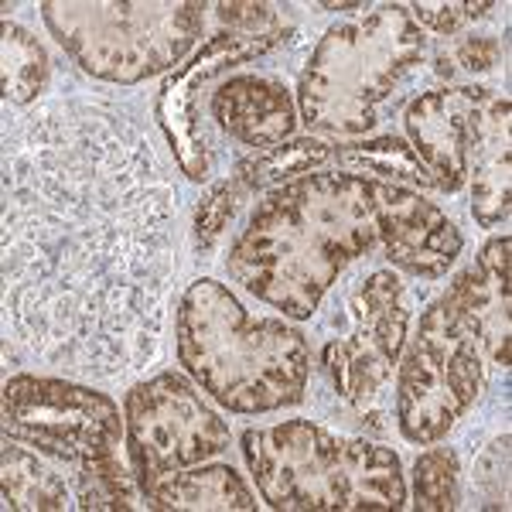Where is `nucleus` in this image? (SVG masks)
<instances>
[{"mask_svg": "<svg viewBox=\"0 0 512 512\" xmlns=\"http://www.w3.org/2000/svg\"><path fill=\"white\" fill-rule=\"evenodd\" d=\"M263 502L274 509H403L407 482L400 458L369 441L335 437L311 420H284L277 427H250L243 434Z\"/></svg>", "mask_w": 512, "mask_h": 512, "instance_id": "obj_4", "label": "nucleus"}, {"mask_svg": "<svg viewBox=\"0 0 512 512\" xmlns=\"http://www.w3.org/2000/svg\"><path fill=\"white\" fill-rule=\"evenodd\" d=\"M219 21L239 35H274L277 14L270 4H216Z\"/></svg>", "mask_w": 512, "mask_h": 512, "instance_id": "obj_26", "label": "nucleus"}, {"mask_svg": "<svg viewBox=\"0 0 512 512\" xmlns=\"http://www.w3.org/2000/svg\"><path fill=\"white\" fill-rule=\"evenodd\" d=\"M202 4H41V18L82 69L110 82H140L195 48Z\"/></svg>", "mask_w": 512, "mask_h": 512, "instance_id": "obj_6", "label": "nucleus"}, {"mask_svg": "<svg viewBox=\"0 0 512 512\" xmlns=\"http://www.w3.org/2000/svg\"><path fill=\"white\" fill-rule=\"evenodd\" d=\"M376 243V178L311 171L263 195L226 267L263 304L304 321Z\"/></svg>", "mask_w": 512, "mask_h": 512, "instance_id": "obj_2", "label": "nucleus"}, {"mask_svg": "<svg viewBox=\"0 0 512 512\" xmlns=\"http://www.w3.org/2000/svg\"><path fill=\"white\" fill-rule=\"evenodd\" d=\"M338 164H345L349 171H369L379 181H407V185L434 188L431 171L424 168V161L414 154V147L400 137H376V140H359V144H342L335 147Z\"/></svg>", "mask_w": 512, "mask_h": 512, "instance_id": "obj_19", "label": "nucleus"}, {"mask_svg": "<svg viewBox=\"0 0 512 512\" xmlns=\"http://www.w3.org/2000/svg\"><path fill=\"white\" fill-rule=\"evenodd\" d=\"M151 509H168V512H185V509H256L253 492L246 489V482L236 475L233 465H202L185 468V472L171 475L158 492L147 499Z\"/></svg>", "mask_w": 512, "mask_h": 512, "instance_id": "obj_16", "label": "nucleus"}, {"mask_svg": "<svg viewBox=\"0 0 512 512\" xmlns=\"http://www.w3.org/2000/svg\"><path fill=\"white\" fill-rule=\"evenodd\" d=\"M123 420L106 393L69 379L14 376L4 383V437L65 465H89L120 451Z\"/></svg>", "mask_w": 512, "mask_h": 512, "instance_id": "obj_9", "label": "nucleus"}, {"mask_svg": "<svg viewBox=\"0 0 512 512\" xmlns=\"http://www.w3.org/2000/svg\"><path fill=\"white\" fill-rule=\"evenodd\" d=\"M321 11H366V4H321Z\"/></svg>", "mask_w": 512, "mask_h": 512, "instance_id": "obj_28", "label": "nucleus"}, {"mask_svg": "<svg viewBox=\"0 0 512 512\" xmlns=\"http://www.w3.org/2000/svg\"><path fill=\"white\" fill-rule=\"evenodd\" d=\"M396 366V424L410 444L441 441L475 403L489 373L482 345L441 301L424 311Z\"/></svg>", "mask_w": 512, "mask_h": 512, "instance_id": "obj_7", "label": "nucleus"}, {"mask_svg": "<svg viewBox=\"0 0 512 512\" xmlns=\"http://www.w3.org/2000/svg\"><path fill=\"white\" fill-rule=\"evenodd\" d=\"M475 485L485 492V506L506 509L509 506V434H502L489 451L478 458Z\"/></svg>", "mask_w": 512, "mask_h": 512, "instance_id": "obj_24", "label": "nucleus"}, {"mask_svg": "<svg viewBox=\"0 0 512 512\" xmlns=\"http://www.w3.org/2000/svg\"><path fill=\"white\" fill-rule=\"evenodd\" d=\"M79 509H134L137 475L123 465L120 451L79 468Z\"/></svg>", "mask_w": 512, "mask_h": 512, "instance_id": "obj_21", "label": "nucleus"}, {"mask_svg": "<svg viewBox=\"0 0 512 512\" xmlns=\"http://www.w3.org/2000/svg\"><path fill=\"white\" fill-rule=\"evenodd\" d=\"M123 434L144 499H151L171 475L229 448L226 420L195 393L192 383L175 373H161L127 393Z\"/></svg>", "mask_w": 512, "mask_h": 512, "instance_id": "obj_8", "label": "nucleus"}, {"mask_svg": "<svg viewBox=\"0 0 512 512\" xmlns=\"http://www.w3.org/2000/svg\"><path fill=\"white\" fill-rule=\"evenodd\" d=\"M495 59H499V41L485 38V35L461 38L458 48H454V55H451V62H458L461 69H468V72H489L495 65Z\"/></svg>", "mask_w": 512, "mask_h": 512, "instance_id": "obj_27", "label": "nucleus"}, {"mask_svg": "<svg viewBox=\"0 0 512 512\" xmlns=\"http://www.w3.org/2000/svg\"><path fill=\"white\" fill-rule=\"evenodd\" d=\"M69 485L48 465H41L24 444L4 441V509H65Z\"/></svg>", "mask_w": 512, "mask_h": 512, "instance_id": "obj_18", "label": "nucleus"}, {"mask_svg": "<svg viewBox=\"0 0 512 512\" xmlns=\"http://www.w3.org/2000/svg\"><path fill=\"white\" fill-rule=\"evenodd\" d=\"M468 181H472V216L482 229L509 219V99L485 103L468 144Z\"/></svg>", "mask_w": 512, "mask_h": 512, "instance_id": "obj_15", "label": "nucleus"}, {"mask_svg": "<svg viewBox=\"0 0 512 512\" xmlns=\"http://www.w3.org/2000/svg\"><path fill=\"white\" fill-rule=\"evenodd\" d=\"M355 328L345 338L325 345V369L338 396L352 407H362L393 376L407 345V301L403 284L393 270H376L352 297Z\"/></svg>", "mask_w": 512, "mask_h": 512, "instance_id": "obj_10", "label": "nucleus"}, {"mask_svg": "<svg viewBox=\"0 0 512 512\" xmlns=\"http://www.w3.org/2000/svg\"><path fill=\"white\" fill-rule=\"evenodd\" d=\"M495 4L482 0V4H414L410 7V18H417L420 24H427L437 35H454L465 21L482 18L485 11H492Z\"/></svg>", "mask_w": 512, "mask_h": 512, "instance_id": "obj_25", "label": "nucleus"}, {"mask_svg": "<svg viewBox=\"0 0 512 512\" xmlns=\"http://www.w3.org/2000/svg\"><path fill=\"white\" fill-rule=\"evenodd\" d=\"M212 117L222 134L267 151L294 134V99L280 79L233 76L212 93Z\"/></svg>", "mask_w": 512, "mask_h": 512, "instance_id": "obj_14", "label": "nucleus"}, {"mask_svg": "<svg viewBox=\"0 0 512 512\" xmlns=\"http://www.w3.org/2000/svg\"><path fill=\"white\" fill-rule=\"evenodd\" d=\"M376 233L379 246L400 270L417 277H441L458 260V226L407 185L376 178Z\"/></svg>", "mask_w": 512, "mask_h": 512, "instance_id": "obj_11", "label": "nucleus"}, {"mask_svg": "<svg viewBox=\"0 0 512 512\" xmlns=\"http://www.w3.org/2000/svg\"><path fill=\"white\" fill-rule=\"evenodd\" d=\"M178 359L233 414L301 403L311 373L304 335L280 318H253L219 280H195L178 304Z\"/></svg>", "mask_w": 512, "mask_h": 512, "instance_id": "obj_3", "label": "nucleus"}, {"mask_svg": "<svg viewBox=\"0 0 512 512\" xmlns=\"http://www.w3.org/2000/svg\"><path fill=\"white\" fill-rule=\"evenodd\" d=\"M48 82V55L18 24L4 21V99L31 106Z\"/></svg>", "mask_w": 512, "mask_h": 512, "instance_id": "obj_20", "label": "nucleus"}, {"mask_svg": "<svg viewBox=\"0 0 512 512\" xmlns=\"http://www.w3.org/2000/svg\"><path fill=\"white\" fill-rule=\"evenodd\" d=\"M489 99L492 89L485 86H458L434 89L410 103L407 134L441 192H458L468 185V144Z\"/></svg>", "mask_w": 512, "mask_h": 512, "instance_id": "obj_12", "label": "nucleus"}, {"mask_svg": "<svg viewBox=\"0 0 512 512\" xmlns=\"http://www.w3.org/2000/svg\"><path fill=\"white\" fill-rule=\"evenodd\" d=\"M509 253L512 239L495 236L482 246L478 260L461 270L444 291L441 304L451 311L475 342L482 345L489 369H509Z\"/></svg>", "mask_w": 512, "mask_h": 512, "instance_id": "obj_13", "label": "nucleus"}, {"mask_svg": "<svg viewBox=\"0 0 512 512\" xmlns=\"http://www.w3.org/2000/svg\"><path fill=\"white\" fill-rule=\"evenodd\" d=\"M243 195H246V188L239 185L236 178L216 181V185L202 195L198 212H195V239H198V246H202V250H209V246L222 236L226 222L236 216Z\"/></svg>", "mask_w": 512, "mask_h": 512, "instance_id": "obj_23", "label": "nucleus"}, {"mask_svg": "<svg viewBox=\"0 0 512 512\" xmlns=\"http://www.w3.org/2000/svg\"><path fill=\"white\" fill-rule=\"evenodd\" d=\"M7 130L4 308L38 355L120 376L158 352L175 188L134 123L79 103Z\"/></svg>", "mask_w": 512, "mask_h": 512, "instance_id": "obj_1", "label": "nucleus"}, {"mask_svg": "<svg viewBox=\"0 0 512 512\" xmlns=\"http://www.w3.org/2000/svg\"><path fill=\"white\" fill-rule=\"evenodd\" d=\"M328 158H332V147L328 144H321L315 137H297L267 147V151H256L253 158L239 164L233 178L246 192H270V188H280L287 181L318 171Z\"/></svg>", "mask_w": 512, "mask_h": 512, "instance_id": "obj_17", "label": "nucleus"}, {"mask_svg": "<svg viewBox=\"0 0 512 512\" xmlns=\"http://www.w3.org/2000/svg\"><path fill=\"white\" fill-rule=\"evenodd\" d=\"M458 454L451 448H431L414 461V509L420 512H448L458 509Z\"/></svg>", "mask_w": 512, "mask_h": 512, "instance_id": "obj_22", "label": "nucleus"}, {"mask_svg": "<svg viewBox=\"0 0 512 512\" xmlns=\"http://www.w3.org/2000/svg\"><path fill=\"white\" fill-rule=\"evenodd\" d=\"M424 52V31L400 4L376 7L366 21L335 24L297 86L301 120L318 134H366L379 123L376 106L424 62Z\"/></svg>", "mask_w": 512, "mask_h": 512, "instance_id": "obj_5", "label": "nucleus"}]
</instances>
